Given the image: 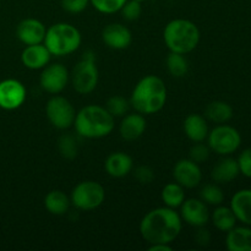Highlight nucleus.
<instances>
[{
  "mask_svg": "<svg viewBox=\"0 0 251 251\" xmlns=\"http://www.w3.org/2000/svg\"><path fill=\"white\" fill-rule=\"evenodd\" d=\"M183 221L180 215L171 207H157L144 216L140 233L149 244H171L180 234Z\"/></svg>",
  "mask_w": 251,
  "mask_h": 251,
  "instance_id": "1",
  "label": "nucleus"
},
{
  "mask_svg": "<svg viewBox=\"0 0 251 251\" xmlns=\"http://www.w3.org/2000/svg\"><path fill=\"white\" fill-rule=\"evenodd\" d=\"M167 102V87L164 81L156 75H147L136 83L132 90L130 104L135 112L142 115L158 113Z\"/></svg>",
  "mask_w": 251,
  "mask_h": 251,
  "instance_id": "2",
  "label": "nucleus"
},
{
  "mask_svg": "<svg viewBox=\"0 0 251 251\" xmlns=\"http://www.w3.org/2000/svg\"><path fill=\"white\" fill-rule=\"evenodd\" d=\"M76 132L85 139H102L114 130V117L104 107L86 105L76 113L74 122Z\"/></svg>",
  "mask_w": 251,
  "mask_h": 251,
  "instance_id": "3",
  "label": "nucleus"
},
{
  "mask_svg": "<svg viewBox=\"0 0 251 251\" xmlns=\"http://www.w3.org/2000/svg\"><path fill=\"white\" fill-rule=\"evenodd\" d=\"M163 39L169 50L185 55L198 47L200 31L190 20L176 19L168 22L164 28Z\"/></svg>",
  "mask_w": 251,
  "mask_h": 251,
  "instance_id": "4",
  "label": "nucleus"
},
{
  "mask_svg": "<svg viewBox=\"0 0 251 251\" xmlns=\"http://www.w3.org/2000/svg\"><path fill=\"white\" fill-rule=\"evenodd\" d=\"M81 41V33L75 26L66 22H59L47 29L43 44L51 55L64 56L77 50Z\"/></svg>",
  "mask_w": 251,
  "mask_h": 251,
  "instance_id": "5",
  "label": "nucleus"
},
{
  "mask_svg": "<svg viewBox=\"0 0 251 251\" xmlns=\"http://www.w3.org/2000/svg\"><path fill=\"white\" fill-rule=\"evenodd\" d=\"M70 80L74 90L80 95H88L96 90L100 80V73L92 51H86L82 59L74 66Z\"/></svg>",
  "mask_w": 251,
  "mask_h": 251,
  "instance_id": "6",
  "label": "nucleus"
},
{
  "mask_svg": "<svg viewBox=\"0 0 251 251\" xmlns=\"http://www.w3.org/2000/svg\"><path fill=\"white\" fill-rule=\"evenodd\" d=\"M71 203L81 211H93L105 200V190L102 184L95 180H85L73 189Z\"/></svg>",
  "mask_w": 251,
  "mask_h": 251,
  "instance_id": "7",
  "label": "nucleus"
},
{
  "mask_svg": "<svg viewBox=\"0 0 251 251\" xmlns=\"http://www.w3.org/2000/svg\"><path fill=\"white\" fill-rule=\"evenodd\" d=\"M207 145L211 151L220 156H229L234 153L242 145V136L235 127L220 124L208 131Z\"/></svg>",
  "mask_w": 251,
  "mask_h": 251,
  "instance_id": "8",
  "label": "nucleus"
},
{
  "mask_svg": "<svg viewBox=\"0 0 251 251\" xmlns=\"http://www.w3.org/2000/svg\"><path fill=\"white\" fill-rule=\"evenodd\" d=\"M46 113L49 123L59 130L69 129L73 126L75 122V108L71 104L70 100L61 96H53L47 102Z\"/></svg>",
  "mask_w": 251,
  "mask_h": 251,
  "instance_id": "9",
  "label": "nucleus"
},
{
  "mask_svg": "<svg viewBox=\"0 0 251 251\" xmlns=\"http://www.w3.org/2000/svg\"><path fill=\"white\" fill-rule=\"evenodd\" d=\"M70 80V74L66 66L63 64L54 63L43 68L41 76H39V85L50 95H59L65 90Z\"/></svg>",
  "mask_w": 251,
  "mask_h": 251,
  "instance_id": "10",
  "label": "nucleus"
},
{
  "mask_svg": "<svg viewBox=\"0 0 251 251\" xmlns=\"http://www.w3.org/2000/svg\"><path fill=\"white\" fill-rule=\"evenodd\" d=\"M26 87L15 78H7L0 82V108L14 110L21 107L26 100Z\"/></svg>",
  "mask_w": 251,
  "mask_h": 251,
  "instance_id": "11",
  "label": "nucleus"
},
{
  "mask_svg": "<svg viewBox=\"0 0 251 251\" xmlns=\"http://www.w3.org/2000/svg\"><path fill=\"white\" fill-rule=\"evenodd\" d=\"M173 176L176 183L184 189H194L200 185L202 180V171L198 163L185 158L176 162L173 168Z\"/></svg>",
  "mask_w": 251,
  "mask_h": 251,
  "instance_id": "12",
  "label": "nucleus"
},
{
  "mask_svg": "<svg viewBox=\"0 0 251 251\" xmlns=\"http://www.w3.org/2000/svg\"><path fill=\"white\" fill-rule=\"evenodd\" d=\"M180 217L191 227H205L210 220V212L207 205L201 199H189L181 203Z\"/></svg>",
  "mask_w": 251,
  "mask_h": 251,
  "instance_id": "13",
  "label": "nucleus"
},
{
  "mask_svg": "<svg viewBox=\"0 0 251 251\" xmlns=\"http://www.w3.org/2000/svg\"><path fill=\"white\" fill-rule=\"evenodd\" d=\"M102 41L108 48L114 50L126 49L132 42L131 31L123 24H109L103 28Z\"/></svg>",
  "mask_w": 251,
  "mask_h": 251,
  "instance_id": "14",
  "label": "nucleus"
},
{
  "mask_svg": "<svg viewBox=\"0 0 251 251\" xmlns=\"http://www.w3.org/2000/svg\"><path fill=\"white\" fill-rule=\"evenodd\" d=\"M47 28L39 20L25 19L17 25L16 36L26 46L43 43Z\"/></svg>",
  "mask_w": 251,
  "mask_h": 251,
  "instance_id": "15",
  "label": "nucleus"
},
{
  "mask_svg": "<svg viewBox=\"0 0 251 251\" xmlns=\"http://www.w3.org/2000/svg\"><path fill=\"white\" fill-rule=\"evenodd\" d=\"M146 119L140 113H131L123 117L119 126V134L123 140L127 142L135 141L144 135L146 130Z\"/></svg>",
  "mask_w": 251,
  "mask_h": 251,
  "instance_id": "16",
  "label": "nucleus"
},
{
  "mask_svg": "<svg viewBox=\"0 0 251 251\" xmlns=\"http://www.w3.org/2000/svg\"><path fill=\"white\" fill-rule=\"evenodd\" d=\"M51 54L47 49L43 43L26 46L21 54V61L27 69L31 70H39L47 66L50 60Z\"/></svg>",
  "mask_w": 251,
  "mask_h": 251,
  "instance_id": "17",
  "label": "nucleus"
},
{
  "mask_svg": "<svg viewBox=\"0 0 251 251\" xmlns=\"http://www.w3.org/2000/svg\"><path fill=\"white\" fill-rule=\"evenodd\" d=\"M132 158L125 152H113L104 162L105 172L112 178H124L132 171Z\"/></svg>",
  "mask_w": 251,
  "mask_h": 251,
  "instance_id": "18",
  "label": "nucleus"
},
{
  "mask_svg": "<svg viewBox=\"0 0 251 251\" xmlns=\"http://www.w3.org/2000/svg\"><path fill=\"white\" fill-rule=\"evenodd\" d=\"M240 174L239 164L237 159L225 156L215 164L211 171V178L217 184H228L237 179Z\"/></svg>",
  "mask_w": 251,
  "mask_h": 251,
  "instance_id": "19",
  "label": "nucleus"
},
{
  "mask_svg": "<svg viewBox=\"0 0 251 251\" xmlns=\"http://www.w3.org/2000/svg\"><path fill=\"white\" fill-rule=\"evenodd\" d=\"M230 208L237 221L245 226H251V189L237 191L230 200Z\"/></svg>",
  "mask_w": 251,
  "mask_h": 251,
  "instance_id": "20",
  "label": "nucleus"
},
{
  "mask_svg": "<svg viewBox=\"0 0 251 251\" xmlns=\"http://www.w3.org/2000/svg\"><path fill=\"white\" fill-rule=\"evenodd\" d=\"M183 127L188 139L193 142H203L210 131L207 120L200 114H189L184 120Z\"/></svg>",
  "mask_w": 251,
  "mask_h": 251,
  "instance_id": "21",
  "label": "nucleus"
},
{
  "mask_svg": "<svg viewBox=\"0 0 251 251\" xmlns=\"http://www.w3.org/2000/svg\"><path fill=\"white\" fill-rule=\"evenodd\" d=\"M226 247L229 251H251V228H232L227 232Z\"/></svg>",
  "mask_w": 251,
  "mask_h": 251,
  "instance_id": "22",
  "label": "nucleus"
},
{
  "mask_svg": "<svg viewBox=\"0 0 251 251\" xmlns=\"http://www.w3.org/2000/svg\"><path fill=\"white\" fill-rule=\"evenodd\" d=\"M71 200L64 191L51 190L44 198V207L54 216H63L69 211Z\"/></svg>",
  "mask_w": 251,
  "mask_h": 251,
  "instance_id": "23",
  "label": "nucleus"
},
{
  "mask_svg": "<svg viewBox=\"0 0 251 251\" xmlns=\"http://www.w3.org/2000/svg\"><path fill=\"white\" fill-rule=\"evenodd\" d=\"M205 118L215 124H226L233 118V108L223 100H213L206 107Z\"/></svg>",
  "mask_w": 251,
  "mask_h": 251,
  "instance_id": "24",
  "label": "nucleus"
},
{
  "mask_svg": "<svg viewBox=\"0 0 251 251\" xmlns=\"http://www.w3.org/2000/svg\"><path fill=\"white\" fill-rule=\"evenodd\" d=\"M211 218H212L213 226L221 232H229L237 225V217H235L234 212L232 211V208L227 207V206L218 205V207L213 211Z\"/></svg>",
  "mask_w": 251,
  "mask_h": 251,
  "instance_id": "25",
  "label": "nucleus"
},
{
  "mask_svg": "<svg viewBox=\"0 0 251 251\" xmlns=\"http://www.w3.org/2000/svg\"><path fill=\"white\" fill-rule=\"evenodd\" d=\"M161 198L167 207L176 210L180 207L181 203L185 200V191L183 186L179 185L178 183H169L162 190Z\"/></svg>",
  "mask_w": 251,
  "mask_h": 251,
  "instance_id": "26",
  "label": "nucleus"
},
{
  "mask_svg": "<svg viewBox=\"0 0 251 251\" xmlns=\"http://www.w3.org/2000/svg\"><path fill=\"white\" fill-rule=\"evenodd\" d=\"M166 64L167 69H168V73L171 74L173 77H184L189 71L188 59L184 56V54L171 51V53L168 54V56H167Z\"/></svg>",
  "mask_w": 251,
  "mask_h": 251,
  "instance_id": "27",
  "label": "nucleus"
},
{
  "mask_svg": "<svg viewBox=\"0 0 251 251\" xmlns=\"http://www.w3.org/2000/svg\"><path fill=\"white\" fill-rule=\"evenodd\" d=\"M58 150L61 157L65 159H75L78 154V145L75 136L71 134H64L58 140Z\"/></svg>",
  "mask_w": 251,
  "mask_h": 251,
  "instance_id": "28",
  "label": "nucleus"
},
{
  "mask_svg": "<svg viewBox=\"0 0 251 251\" xmlns=\"http://www.w3.org/2000/svg\"><path fill=\"white\" fill-rule=\"evenodd\" d=\"M200 199L206 205L218 206L225 201V194L218 184H206L200 190Z\"/></svg>",
  "mask_w": 251,
  "mask_h": 251,
  "instance_id": "29",
  "label": "nucleus"
},
{
  "mask_svg": "<svg viewBox=\"0 0 251 251\" xmlns=\"http://www.w3.org/2000/svg\"><path fill=\"white\" fill-rule=\"evenodd\" d=\"M104 108L115 119V118H122L126 114L130 108V102L122 96H112L108 98Z\"/></svg>",
  "mask_w": 251,
  "mask_h": 251,
  "instance_id": "30",
  "label": "nucleus"
},
{
  "mask_svg": "<svg viewBox=\"0 0 251 251\" xmlns=\"http://www.w3.org/2000/svg\"><path fill=\"white\" fill-rule=\"evenodd\" d=\"M127 0H90L92 6L102 14H115L120 11Z\"/></svg>",
  "mask_w": 251,
  "mask_h": 251,
  "instance_id": "31",
  "label": "nucleus"
},
{
  "mask_svg": "<svg viewBox=\"0 0 251 251\" xmlns=\"http://www.w3.org/2000/svg\"><path fill=\"white\" fill-rule=\"evenodd\" d=\"M210 153L211 149L208 147V145L202 144V142H195V144L190 147L189 158H190L191 161L195 162V163L200 164L210 158Z\"/></svg>",
  "mask_w": 251,
  "mask_h": 251,
  "instance_id": "32",
  "label": "nucleus"
},
{
  "mask_svg": "<svg viewBox=\"0 0 251 251\" xmlns=\"http://www.w3.org/2000/svg\"><path fill=\"white\" fill-rule=\"evenodd\" d=\"M120 12L126 21H136L142 14V5L137 0H127L120 9Z\"/></svg>",
  "mask_w": 251,
  "mask_h": 251,
  "instance_id": "33",
  "label": "nucleus"
},
{
  "mask_svg": "<svg viewBox=\"0 0 251 251\" xmlns=\"http://www.w3.org/2000/svg\"><path fill=\"white\" fill-rule=\"evenodd\" d=\"M134 176L139 183L150 184L154 180L156 174H154V171L151 168V167L142 164V166H139L135 168Z\"/></svg>",
  "mask_w": 251,
  "mask_h": 251,
  "instance_id": "34",
  "label": "nucleus"
},
{
  "mask_svg": "<svg viewBox=\"0 0 251 251\" xmlns=\"http://www.w3.org/2000/svg\"><path fill=\"white\" fill-rule=\"evenodd\" d=\"M90 0H61V7L69 14H80L85 11Z\"/></svg>",
  "mask_w": 251,
  "mask_h": 251,
  "instance_id": "35",
  "label": "nucleus"
},
{
  "mask_svg": "<svg viewBox=\"0 0 251 251\" xmlns=\"http://www.w3.org/2000/svg\"><path fill=\"white\" fill-rule=\"evenodd\" d=\"M238 164H239L240 173L247 178H251V147L244 150L238 157Z\"/></svg>",
  "mask_w": 251,
  "mask_h": 251,
  "instance_id": "36",
  "label": "nucleus"
},
{
  "mask_svg": "<svg viewBox=\"0 0 251 251\" xmlns=\"http://www.w3.org/2000/svg\"><path fill=\"white\" fill-rule=\"evenodd\" d=\"M195 242L200 247H207L211 242V233L210 230L203 227H199L198 232L195 233Z\"/></svg>",
  "mask_w": 251,
  "mask_h": 251,
  "instance_id": "37",
  "label": "nucleus"
},
{
  "mask_svg": "<svg viewBox=\"0 0 251 251\" xmlns=\"http://www.w3.org/2000/svg\"><path fill=\"white\" fill-rule=\"evenodd\" d=\"M173 248L169 244H164V243H158V244H151L149 248V251H172Z\"/></svg>",
  "mask_w": 251,
  "mask_h": 251,
  "instance_id": "38",
  "label": "nucleus"
},
{
  "mask_svg": "<svg viewBox=\"0 0 251 251\" xmlns=\"http://www.w3.org/2000/svg\"><path fill=\"white\" fill-rule=\"evenodd\" d=\"M137 1H140V2H142V1H146V0H137Z\"/></svg>",
  "mask_w": 251,
  "mask_h": 251,
  "instance_id": "39",
  "label": "nucleus"
},
{
  "mask_svg": "<svg viewBox=\"0 0 251 251\" xmlns=\"http://www.w3.org/2000/svg\"><path fill=\"white\" fill-rule=\"evenodd\" d=\"M0 1H1V0H0Z\"/></svg>",
  "mask_w": 251,
  "mask_h": 251,
  "instance_id": "40",
  "label": "nucleus"
}]
</instances>
